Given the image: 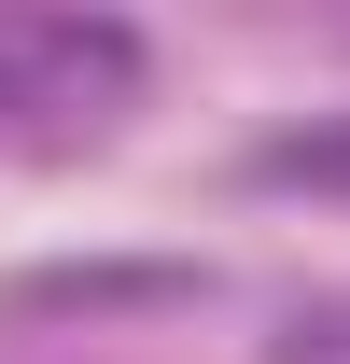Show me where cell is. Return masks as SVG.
<instances>
[{
    "instance_id": "cell-1",
    "label": "cell",
    "mask_w": 350,
    "mask_h": 364,
    "mask_svg": "<svg viewBox=\"0 0 350 364\" xmlns=\"http://www.w3.org/2000/svg\"><path fill=\"white\" fill-rule=\"evenodd\" d=\"M140 85L127 14H0V112H112Z\"/></svg>"
},
{
    "instance_id": "cell-2",
    "label": "cell",
    "mask_w": 350,
    "mask_h": 364,
    "mask_svg": "<svg viewBox=\"0 0 350 364\" xmlns=\"http://www.w3.org/2000/svg\"><path fill=\"white\" fill-rule=\"evenodd\" d=\"M253 168L266 182H350V127H295V140H266Z\"/></svg>"
},
{
    "instance_id": "cell-3",
    "label": "cell",
    "mask_w": 350,
    "mask_h": 364,
    "mask_svg": "<svg viewBox=\"0 0 350 364\" xmlns=\"http://www.w3.org/2000/svg\"><path fill=\"white\" fill-rule=\"evenodd\" d=\"M280 364H350V309H308L295 336H280Z\"/></svg>"
}]
</instances>
